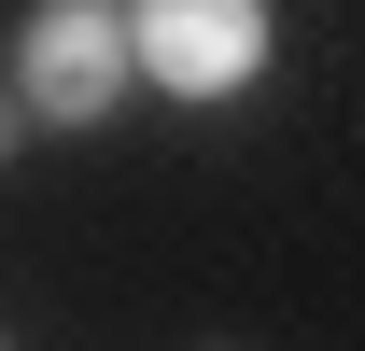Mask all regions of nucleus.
<instances>
[{
    "instance_id": "obj_4",
    "label": "nucleus",
    "mask_w": 365,
    "mask_h": 351,
    "mask_svg": "<svg viewBox=\"0 0 365 351\" xmlns=\"http://www.w3.org/2000/svg\"><path fill=\"white\" fill-rule=\"evenodd\" d=\"M0 351H14V337H0Z\"/></svg>"
},
{
    "instance_id": "obj_3",
    "label": "nucleus",
    "mask_w": 365,
    "mask_h": 351,
    "mask_svg": "<svg viewBox=\"0 0 365 351\" xmlns=\"http://www.w3.org/2000/svg\"><path fill=\"white\" fill-rule=\"evenodd\" d=\"M14 141H29V98H14V85H0V155H14Z\"/></svg>"
},
{
    "instance_id": "obj_2",
    "label": "nucleus",
    "mask_w": 365,
    "mask_h": 351,
    "mask_svg": "<svg viewBox=\"0 0 365 351\" xmlns=\"http://www.w3.org/2000/svg\"><path fill=\"white\" fill-rule=\"evenodd\" d=\"M127 43H140V85H169V98L211 113V98H239L267 71V14H253V0H140Z\"/></svg>"
},
{
    "instance_id": "obj_1",
    "label": "nucleus",
    "mask_w": 365,
    "mask_h": 351,
    "mask_svg": "<svg viewBox=\"0 0 365 351\" xmlns=\"http://www.w3.org/2000/svg\"><path fill=\"white\" fill-rule=\"evenodd\" d=\"M0 85L29 98V127H98V113H127L140 43H127L113 0H43V14L14 29V71H0Z\"/></svg>"
}]
</instances>
